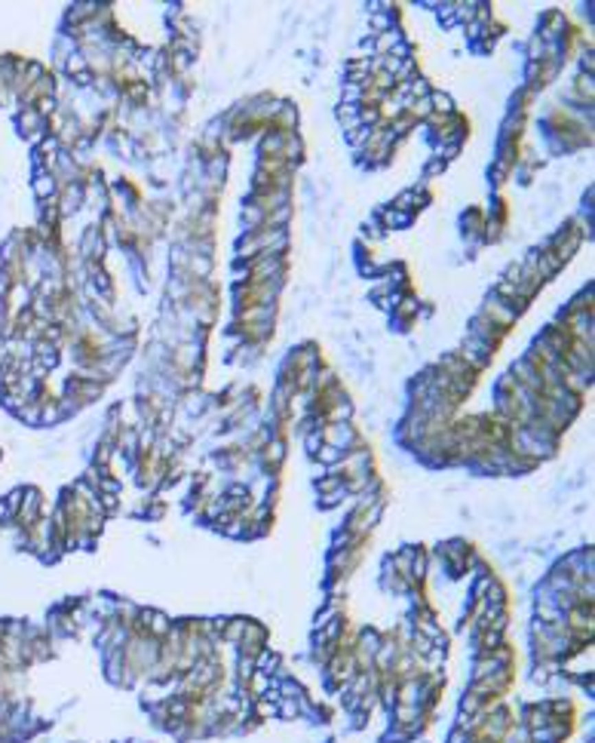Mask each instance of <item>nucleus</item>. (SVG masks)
<instances>
[{
  "label": "nucleus",
  "mask_w": 595,
  "mask_h": 743,
  "mask_svg": "<svg viewBox=\"0 0 595 743\" xmlns=\"http://www.w3.org/2000/svg\"><path fill=\"white\" fill-rule=\"evenodd\" d=\"M482 317H485L488 323H494L497 329H504V332H506V329H510V326L515 323V313H513L510 307L504 304V301L497 298V295H491V298L485 301V311H482Z\"/></svg>",
  "instance_id": "1"
},
{
  "label": "nucleus",
  "mask_w": 595,
  "mask_h": 743,
  "mask_svg": "<svg viewBox=\"0 0 595 743\" xmlns=\"http://www.w3.org/2000/svg\"><path fill=\"white\" fill-rule=\"evenodd\" d=\"M56 190H58V181L52 179V173H37L34 175V197L37 200H49V197H56Z\"/></svg>",
  "instance_id": "2"
},
{
  "label": "nucleus",
  "mask_w": 595,
  "mask_h": 743,
  "mask_svg": "<svg viewBox=\"0 0 595 743\" xmlns=\"http://www.w3.org/2000/svg\"><path fill=\"white\" fill-rule=\"evenodd\" d=\"M429 104H433V114L436 117L454 114V102H451V96H448V93H433V96H429Z\"/></svg>",
  "instance_id": "3"
}]
</instances>
